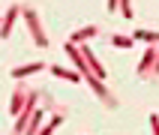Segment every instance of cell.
Segmentation results:
<instances>
[{
    "label": "cell",
    "instance_id": "cell-11",
    "mask_svg": "<svg viewBox=\"0 0 159 135\" xmlns=\"http://www.w3.org/2000/svg\"><path fill=\"white\" fill-rule=\"evenodd\" d=\"M111 45H117V48H129V45H135V39H132V36H120V33H117V36H111Z\"/></svg>",
    "mask_w": 159,
    "mask_h": 135
},
{
    "label": "cell",
    "instance_id": "cell-3",
    "mask_svg": "<svg viewBox=\"0 0 159 135\" xmlns=\"http://www.w3.org/2000/svg\"><path fill=\"white\" fill-rule=\"evenodd\" d=\"M84 81H87L90 87H93V93H96V96L102 99V102H105L108 108H114V105H117V99H114V96H111V93L105 90V84H102V81H99L96 75H90V78H84Z\"/></svg>",
    "mask_w": 159,
    "mask_h": 135
},
{
    "label": "cell",
    "instance_id": "cell-5",
    "mask_svg": "<svg viewBox=\"0 0 159 135\" xmlns=\"http://www.w3.org/2000/svg\"><path fill=\"white\" fill-rule=\"evenodd\" d=\"M45 69V63L42 60H36V63H27V66H15V69L9 72L15 81H21V78H27V75H33V72H42Z\"/></svg>",
    "mask_w": 159,
    "mask_h": 135
},
{
    "label": "cell",
    "instance_id": "cell-10",
    "mask_svg": "<svg viewBox=\"0 0 159 135\" xmlns=\"http://www.w3.org/2000/svg\"><path fill=\"white\" fill-rule=\"evenodd\" d=\"M63 120H66V111H60V114H54V117H51V123L45 126V129H42V132H39V135H51L54 129H57V126L63 123Z\"/></svg>",
    "mask_w": 159,
    "mask_h": 135
},
{
    "label": "cell",
    "instance_id": "cell-4",
    "mask_svg": "<svg viewBox=\"0 0 159 135\" xmlns=\"http://www.w3.org/2000/svg\"><path fill=\"white\" fill-rule=\"evenodd\" d=\"M21 9H24V6H18V3H12V6L6 9V15H3V24H0V36H9V33H12V24H15V18L21 15Z\"/></svg>",
    "mask_w": 159,
    "mask_h": 135
},
{
    "label": "cell",
    "instance_id": "cell-13",
    "mask_svg": "<svg viewBox=\"0 0 159 135\" xmlns=\"http://www.w3.org/2000/svg\"><path fill=\"white\" fill-rule=\"evenodd\" d=\"M150 129L153 135H159V114H150Z\"/></svg>",
    "mask_w": 159,
    "mask_h": 135
},
{
    "label": "cell",
    "instance_id": "cell-8",
    "mask_svg": "<svg viewBox=\"0 0 159 135\" xmlns=\"http://www.w3.org/2000/svg\"><path fill=\"white\" fill-rule=\"evenodd\" d=\"M42 114H45V108H36V111H33V117H30V123H27V129H24V135H39L36 129H39V120H42Z\"/></svg>",
    "mask_w": 159,
    "mask_h": 135
},
{
    "label": "cell",
    "instance_id": "cell-9",
    "mask_svg": "<svg viewBox=\"0 0 159 135\" xmlns=\"http://www.w3.org/2000/svg\"><path fill=\"white\" fill-rule=\"evenodd\" d=\"M51 72L54 75H57V78H66V81H75V84H78L81 81V75L75 69H63V66H51Z\"/></svg>",
    "mask_w": 159,
    "mask_h": 135
},
{
    "label": "cell",
    "instance_id": "cell-1",
    "mask_svg": "<svg viewBox=\"0 0 159 135\" xmlns=\"http://www.w3.org/2000/svg\"><path fill=\"white\" fill-rule=\"evenodd\" d=\"M21 15H24V21H27V27H30V33H33V42L39 45V48H48V36H45V30H42V24H39V15H36V9H30V6H24V9H21Z\"/></svg>",
    "mask_w": 159,
    "mask_h": 135
},
{
    "label": "cell",
    "instance_id": "cell-14",
    "mask_svg": "<svg viewBox=\"0 0 159 135\" xmlns=\"http://www.w3.org/2000/svg\"><path fill=\"white\" fill-rule=\"evenodd\" d=\"M150 78H153V81L159 78V54H156V63H153V69H150Z\"/></svg>",
    "mask_w": 159,
    "mask_h": 135
},
{
    "label": "cell",
    "instance_id": "cell-12",
    "mask_svg": "<svg viewBox=\"0 0 159 135\" xmlns=\"http://www.w3.org/2000/svg\"><path fill=\"white\" fill-rule=\"evenodd\" d=\"M120 12H123V18H135V12H132V0H120Z\"/></svg>",
    "mask_w": 159,
    "mask_h": 135
},
{
    "label": "cell",
    "instance_id": "cell-6",
    "mask_svg": "<svg viewBox=\"0 0 159 135\" xmlns=\"http://www.w3.org/2000/svg\"><path fill=\"white\" fill-rule=\"evenodd\" d=\"M96 33H99V27H96V24L78 27V30L72 33V39H69V42H72V45H87V39H90V36H96Z\"/></svg>",
    "mask_w": 159,
    "mask_h": 135
},
{
    "label": "cell",
    "instance_id": "cell-7",
    "mask_svg": "<svg viewBox=\"0 0 159 135\" xmlns=\"http://www.w3.org/2000/svg\"><path fill=\"white\" fill-rule=\"evenodd\" d=\"M132 39L135 42H147V45H159V33H153V30H135Z\"/></svg>",
    "mask_w": 159,
    "mask_h": 135
},
{
    "label": "cell",
    "instance_id": "cell-2",
    "mask_svg": "<svg viewBox=\"0 0 159 135\" xmlns=\"http://www.w3.org/2000/svg\"><path fill=\"white\" fill-rule=\"evenodd\" d=\"M156 54H159V48H156V45H150V48L144 51L141 63L135 66V75H138V78H150V69H153V63H156Z\"/></svg>",
    "mask_w": 159,
    "mask_h": 135
}]
</instances>
